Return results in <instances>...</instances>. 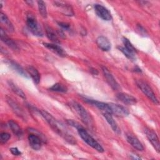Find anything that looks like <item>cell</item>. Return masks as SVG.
<instances>
[{
    "instance_id": "obj_2",
    "label": "cell",
    "mask_w": 160,
    "mask_h": 160,
    "mask_svg": "<svg viewBox=\"0 0 160 160\" xmlns=\"http://www.w3.org/2000/svg\"><path fill=\"white\" fill-rule=\"evenodd\" d=\"M71 108L76 112V114L81 119L82 121L89 128L92 129L94 126V121L91 114L87 111V110L82 106L80 104L76 101H71L69 102Z\"/></svg>"
},
{
    "instance_id": "obj_21",
    "label": "cell",
    "mask_w": 160,
    "mask_h": 160,
    "mask_svg": "<svg viewBox=\"0 0 160 160\" xmlns=\"http://www.w3.org/2000/svg\"><path fill=\"white\" fill-rule=\"evenodd\" d=\"M9 65L10 66V67L14 70L16 72H17L19 75H21V76L26 78H29V74L27 72V71H26L23 68L22 66H21L18 63H17L15 61H9L8 62Z\"/></svg>"
},
{
    "instance_id": "obj_36",
    "label": "cell",
    "mask_w": 160,
    "mask_h": 160,
    "mask_svg": "<svg viewBox=\"0 0 160 160\" xmlns=\"http://www.w3.org/2000/svg\"><path fill=\"white\" fill-rule=\"evenodd\" d=\"M131 158H132L133 159H141V158L137 156V155H136V154H131Z\"/></svg>"
},
{
    "instance_id": "obj_24",
    "label": "cell",
    "mask_w": 160,
    "mask_h": 160,
    "mask_svg": "<svg viewBox=\"0 0 160 160\" xmlns=\"http://www.w3.org/2000/svg\"><path fill=\"white\" fill-rule=\"evenodd\" d=\"M8 124H9V128H11L12 132L14 133V135H16L18 138H21L23 134L22 130L16 122H15L13 120H9L8 122Z\"/></svg>"
},
{
    "instance_id": "obj_35",
    "label": "cell",
    "mask_w": 160,
    "mask_h": 160,
    "mask_svg": "<svg viewBox=\"0 0 160 160\" xmlns=\"http://www.w3.org/2000/svg\"><path fill=\"white\" fill-rule=\"evenodd\" d=\"M90 71H91L93 74H95V75H96V74H98V71H97L96 69H94V68H91Z\"/></svg>"
},
{
    "instance_id": "obj_30",
    "label": "cell",
    "mask_w": 160,
    "mask_h": 160,
    "mask_svg": "<svg viewBox=\"0 0 160 160\" xmlns=\"http://www.w3.org/2000/svg\"><path fill=\"white\" fill-rule=\"evenodd\" d=\"M11 138V135L8 132H2L0 134V141L1 143L6 142Z\"/></svg>"
},
{
    "instance_id": "obj_11",
    "label": "cell",
    "mask_w": 160,
    "mask_h": 160,
    "mask_svg": "<svg viewBox=\"0 0 160 160\" xmlns=\"http://www.w3.org/2000/svg\"><path fill=\"white\" fill-rule=\"evenodd\" d=\"M94 10L96 14L99 18L104 21H110L112 19V16L109 10L101 4H95Z\"/></svg>"
},
{
    "instance_id": "obj_10",
    "label": "cell",
    "mask_w": 160,
    "mask_h": 160,
    "mask_svg": "<svg viewBox=\"0 0 160 160\" xmlns=\"http://www.w3.org/2000/svg\"><path fill=\"white\" fill-rule=\"evenodd\" d=\"M102 71L104 74V76L105 77L107 82L108 84L111 87V88L113 90H119L120 89L119 84L118 83L112 74L111 73V72L105 67L102 66Z\"/></svg>"
},
{
    "instance_id": "obj_17",
    "label": "cell",
    "mask_w": 160,
    "mask_h": 160,
    "mask_svg": "<svg viewBox=\"0 0 160 160\" xmlns=\"http://www.w3.org/2000/svg\"><path fill=\"white\" fill-rule=\"evenodd\" d=\"M98 46L104 51H108L111 48V44L109 39L103 36H99L96 41Z\"/></svg>"
},
{
    "instance_id": "obj_15",
    "label": "cell",
    "mask_w": 160,
    "mask_h": 160,
    "mask_svg": "<svg viewBox=\"0 0 160 160\" xmlns=\"http://www.w3.org/2000/svg\"><path fill=\"white\" fill-rule=\"evenodd\" d=\"M126 139L127 141L136 149L138 151H143L144 147L142 144V143L139 141V140L133 134L131 133H128L126 134Z\"/></svg>"
},
{
    "instance_id": "obj_33",
    "label": "cell",
    "mask_w": 160,
    "mask_h": 160,
    "mask_svg": "<svg viewBox=\"0 0 160 160\" xmlns=\"http://www.w3.org/2000/svg\"><path fill=\"white\" fill-rule=\"evenodd\" d=\"M11 152L14 156H19L21 154V152L17 148H11L9 149Z\"/></svg>"
},
{
    "instance_id": "obj_28",
    "label": "cell",
    "mask_w": 160,
    "mask_h": 160,
    "mask_svg": "<svg viewBox=\"0 0 160 160\" xmlns=\"http://www.w3.org/2000/svg\"><path fill=\"white\" fill-rule=\"evenodd\" d=\"M122 42H123V44L124 45V47L126 49H127L128 50H129V51H131L134 54H136L137 52L136 49L134 47L132 44L129 41L128 39H127L125 37H123L122 38Z\"/></svg>"
},
{
    "instance_id": "obj_7",
    "label": "cell",
    "mask_w": 160,
    "mask_h": 160,
    "mask_svg": "<svg viewBox=\"0 0 160 160\" xmlns=\"http://www.w3.org/2000/svg\"><path fill=\"white\" fill-rule=\"evenodd\" d=\"M112 112V114H114L116 116L118 117H126L129 114V112L128 109L118 104L110 102L108 103Z\"/></svg>"
},
{
    "instance_id": "obj_32",
    "label": "cell",
    "mask_w": 160,
    "mask_h": 160,
    "mask_svg": "<svg viewBox=\"0 0 160 160\" xmlns=\"http://www.w3.org/2000/svg\"><path fill=\"white\" fill-rule=\"evenodd\" d=\"M58 24L60 27L66 30H69L70 28V24L65 22H58Z\"/></svg>"
},
{
    "instance_id": "obj_9",
    "label": "cell",
    "mask_w": 160,
    "mask_h": 160,
    "mask_svg": "<svg viewBox=\"0 0 160 160\" xmlns=\"http://www.w3.org/2000/svg\"><path fill=\"white\" fill-rule=\"evenodd\" d=\"M6 101L9 106L12 109V110L18 117H19L24 121L26 120V114L24 113L23 109L20 107V106L18 104L17 102L14 101V99H12L11 98H8V97L6 98Z\"/></svg>"
},
{
    "instance_id": "obj_1",
    "label": "cell",
    "mask_w": 160,
    "mask_h": 160,
    "mask_svg": "<svg viewBox=\"0 0 160 160\" xmlns=\"http://www.w3.org/2000/svg\"><path fill=\"white\" fill-rule=\"evenodd\" d=\"M39 112L41 113V116L44 118V119L46 121L49 126L54 132H56L59 136H62L69 143L71 144H76V141L75 138H74L73 136L69 134L63 128L62 125L59 122H58L51 114L43 109L39 110Z\"/></svg>"
},
{
    "instance_id": "obj_19",
    "label": "cell",
    "mask_w": 160,
    "mask_h": 160,
    "mask_svg": "<svg viewBox=\"0 0 160 160\" xmlns=\"http://www.w3.org/2000/svg\"><path fill=\"white\" fill-rule=\"evenodd\" d=\"M102 114H103V116L104 117V118L106 119V121L108 122V124L111 127L113 131L114 132H116V134H120L121 133L120 129H119L118 124L116 123V122L113 119V118L112 116V114L107 113V112H103Z\"/></svg>"
},
{
    "instance_id": "obj_31",
    "label": "cell",
    "mask_w": 160,
    "mask_h": 160,
    "mask_svg": "<svg viewBox=\"0 0 160 160\" xmlns=\"http://www.w3.org/2000/svg\"><path fill=\"white\" fill-rule=\"evenodd\" d=\"M67 123H68L69 125H70V126H72V127L76 128L77 129H78L82 128V126H81V124H79L78 122L74 121L72 120V119H68V120H67Z\"/></svg>"
},
{
    "instance_id": "obj_12",
    "label": "cell",
    "mask_w": 160,
    "mask_h": 160,
    "mask_svg": "<svg viewBox=\"0 0 160 160\" xmlns=\"http://www.w3.org/2000/svg\"><path fill=\"white\" fill-rule=\"evenodd\" d=\"M28 141L29 146L34 150H39L41 148L42 141L40 136L36 134H30L28 136Z\"/></svg>"
},
{
    "instance_id": "obj_26",
    "label": "cell",
    "mask_w": 160,
    "mask_h": 160,
    "mask_svg": "<svg viewBox=\"0 0 160 160\" xmlns=\"http://www.w3.org/2000/svg\"><path fill=\"white\" fill-rule=\"evenodd\" d=\"M51 91L55 92H66L68 91V88L64 84L61 83H56L51 86L49 89Z\"/></svg>"
},
{
    "instance_id": "obj_4",
    "label": "cell",
    "mask_w": 160,
    "mask_h": 160,
    "mask_svg": "<svg viewBox=\"0 0 160 160\" xmlns=\"http://www.w3.org/2000/svg\"><path fill=\"white\" fill-rule=\"evenodd\" d=\"M26 24L29 31L36 36H42L43 32L33 14L29 12L26 15Z\"/></svg>"
},
{
    "instance_id": "obj_20",
    "label": "cell",
    "mask_w": 160,
    "mask_h": 160,
    "mask_svg": "<svg viewBox=\"0 0 160 160\" xmlns=\"http://www.w3.org/2000/svg\"><path fill=\"white\" fill-rule=\"evenodd\" d=\"M26 71L28 73L29 76L31 77L34 83L38 84L40 82L41 76L37 69L32 66H28L26 68Z\"/></svg>"
},
{
    "instance_id": "obj_25",
    "label": "cell",
    "mask_w": 160,
    "mask_h": 160,
    "mask_svg": "<svg viewBox=\"0 0 160 160\" xmlns=\"http://www.w3.org/2000/svg\"><path fill=\"white\" fill-rule=\"evenodd\" d=\"M8 85L9 86V88H11V89L18 96L21 97L22 99H26V94H24V92L22 91L21 89H20L16 84H14L12 81H8Z\"/></svg>"
},
{
    "instance_id": "obj_23",
    "label": "cell",
    "mask_w": 160,
    "mask_h": 160,
    "mask_svg": "<svg viewBox=\"0 0 160 160\" xmlns=\"http://www.w3.org/2000/svg\"><path fill=\"white\" fill-rule=\"evenodd\" d=\"M0 21L1 24H2L5 26V29H6L9 32H13L14 30V26L7 16L3 12H1L0 13Z\"/></svg>"
},
{
    "instance_id": "obj_18",
    "label": "cell",
    "mask_w": 160,
    "mask_h": 160,
    "mask_svg": "<svg viewBox=\"0 0 160 160\" xmlns=\"http://www.w3.org/2000/svg\"><path fill=\"white\" fill-rule=\"evenodd\" d=\"M45 31L47 37L49 40H51L54 43H60V40L59 38V34L58 31H54L51 27L48 26H45Z\"/></svg>"
},
{
    "instance_id": "obj_37",
    "label": "cell",
    "mask_w": 160,
    "mask_h": 160,
    "mask_svg": "<svg viewBox=\"0 0 160 160\" xmlns=\"http://www.w3.org/2000/svg\"><path fill=\"white\" fill-rule=\"evenodd\" d=\"M25 2L26 3H27L28 5H31V6H32V5H33V1H25Z\"/></svg>"
},
{
    "instance_id": "obj_22",
    "label": "cell",
    "mask_w": 160,
    "mask_h": 160,
    "mask_svg": "<svg viewBox=\"0 0 160 160\" xmlns=\"http://www.w3.org/2000/svg\"><path fill=\"white\" fill-rule=\"evenodd\" d=\"M55 4L56 6L61 9V12L63 13L66 16H73L74 15V12L73 10L71 8V6L69 4H67L64 2H59V1H56Z\"/></svg>"
},
{
    "instance_id": "obj_8",
    "label": "cell",
    "mask_w": 160,
    "mask_h": 160,
    "mask_svg": "<svg viewBox=\"0 0 160 160\" xmlns=\"http://www.w3.org/2000/svg\"><path fill=\"white\" fill-rule=\"evenodd\" d=\"M83 99L86 102L96 106L97 108H98L99 110H101L103 112H107V113L112 114L111 109L108 103H106V102H101V101H97V100L87 98H85V97L83 98Z\"/></svg>"
},
{
    "instance_id": "obj_14",
    "label": "cell",
    "mask_w": 160,
    "mask_h": 160,
    "mask_svg": "<svg viewBox=\"0 0 160 160\" xmlns=\"http://www.w3.org/2000/svg\"><path fill=\"white\" fill-rule=\"evenodd\" d=\"M117 98L128 105H134L137 102V99L131 94L125 92H119L116 94Z\"/></svg>"
},
{
    "instance_id": "obj_3",
    "label": "cell",
    "mask_w": 160,
    "mask_h": 160,
    "mask_svg": "<svg viewBox=\"0 0 160 160\" xmlns=\"http://www.w3.org/2000/svg\"><path fill=\"white\" fill-rule=\"evenodd\" d=\"M78 132L79 136L86 144L99 152H104L103 148L91 135H89V134L84 129L83 127L78 129Z\"/></svg>"
},
{
    "instance_id": "obj_34",
    "label": "cell",
    "mask_w": 160,
    "mask_h": 160,
    "mask_svg": "<svg viewBox=\"0 0 160 160\" xmlns=\"http://www.w3.org/2000/svg\"><path fill=\"white\" fill-rule=\"evenodd\" d=\"M137 28H138V30L140 31V33H141V34H146V30H145V29H144V28L142 27L141 25L138 24V26H137Z\"/></svg>"
},
{
    "instance_id": "obj_5",
    "label": "cell",
    "mask_w": 160,
    "mask_h": 160,
    "mask_svg": "<svg viewBox=\"0 0 160 160\" xmlns=\"http://www.w3.org/2000/svg\"><path fill=\"white\" fill-rule=\"evenodd\" d=\"M136 82L138 87L151 101H152L155 104H159V101L156 94H154L151 88L149 86V84L142 80H136Z\"/></svg>"
},
{
    "instance_id": "obj_16",
    "label": "cell",
    "mask_w": 160,
    "mask_h": 160,
    "mask_svg": "<svg viewBox=\"0 0 160 160\" xmlns=\"http://www.w3.org/2000/svg\"><path fill=\"white\" fill-rule=\"evenodd\" d=\"M0 36H1V39L2 42H4V44H6L8 47L11 48L13 50H18V47L17 44L15 43V42L11 39L8 36L6 32L4 31V29L1 28L0 30Z\"/></svg>"
},
{
    "instance_id": "obj_6",
    "label": "cell",
    "mask_w": 160,
    "mask_h": 160,
    "mask_svg": "<svg viewBox=\"0 0 160 160\" xmlns=\"http://www.w3.org/2000/svg\"><path fill=\"white\" fill-rule=\"evenodd\" d=\"M144 133L155 150L159 153L160 152V144L156 133L152 129L148 128H146L144 129Z\"/></svg>"
},
{
    "instance_id": "obj_13",
    "label": "cell",
    "mask_w": 160,
    "mask_h": 160,
    "mask_svg": "<svg viewBox=\"0 0 160 160\" xmlns=\"http://www.w3.org/2000/svg\"><path fill=\"white\" fill-rule=\"evenodd\" d=\"M43 45L44 47L49 49L51 51L56 54L58 56L61 57H66L67 54L64 49L60 46L55 44V43H48L44 42Z\"/></svg>"
},
{
    "instance_id": "obj_27",
    "label": "cell",
    "mask_w": 160,
    "mask_h": 160,
    "mask_svg": "<svg viewBox=\"0 0 160 160\" xmlns=\"http://www.w3.org/2000/svg\"><path fill=\"white\" fill-rule=\"evenodd\" d=\"M38 9L40 14L42 17L44 18H47L48 13H47V9H46V6L45 2L43 1H38Z\"/></svg>"
},
{
    "instance_id": "obj_29",
    "label": "cell",
    "mask_w": 160,
    "mask_h": 160,
    "mask_svg": "<svg viewBox=\"0 0 160 160\" xmlns=\"http://www.w3.org/2000/svg\"><path fill=\"white\" fill-rule=\"evenodd\" d=\"M118 49H119V50L120 51H121V52L124 54V55L126 58H128L129 59H131V60H132V61H134V60L136 59V56H135L136 54H134V53H133V52L129 51V50H128L127 49H126L124 47L119 46V47H118Z\"/></svg>"
}]
</instances>
